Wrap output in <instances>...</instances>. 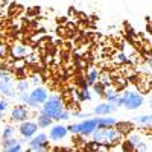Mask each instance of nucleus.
Listing matches in <instances>:
<instances>
[{
	"label": "nucleus",
	"mask_w": 152,
	"mask_h": 152,
	"mask_svg": "<svg viewBox=\"0 0 152 152\" xmlns=\"http://www.w3.org/2000/svg\"><path fill=\"white\" fill-rule=\"evenodd\" d=\"M29 114H31V111H29V108L24 107V104L15 105V107H12V110H11V119L14 122H17V123H21V122L29 119Z\"/></svg>",
	"instance_id": "1a4fd4ad"
},
{
	"label": "nucleus",
	"mask_w": 152,
	"mask_h": 152,
	"mask_svg": "<svg viewBox=\"0 0 152 152\" xmlns=\"http://www.w3.org/2000/svg\"><path fill=\"white\" fill-rule=\"evenodd\" d=\"M116 61L117 62H128V56H126L123 52H120V53L116 55Z\"/></svg>",
	"instance_id": "cd10ccee"
},
{
	"label": "nucleus",
	"mask_w": 152,
	"mask_h": 152,
	"mask_svg": "<svg viewBox=\"0 0 152 152\" xmlns=\"http://www.w3.org/2000/svg\"><path fill=\"white\" fill-rule=\"evenodd\" d=\"M134 122L138 123V125H152V114H140V116L134 117Z\"/></svg>",
	"instance_id": "a211bd4d"
},
{
	"label": "nucleus",
	"mask_w": 152,
	"mask_h": 152,
	"mask_svg": "<svg viewBox=\"0 0 152 152\" xmlns=\"http://www.w3.org/2000/svg\"><path fill=\"white\" fill-rule=\"evenodd\" d=\"M96 128H97V116L91 117V119L88 117L87 120H82L79 123H72L67 126L69 132H72L75 135H84V137L91 135Z\"/></svg>",
	"instance_id": "7ed1b4c3"
},
{
	"label": "nucleus",
	"mask_w": 152,
	"mask_h": 152,
	"mask_svg": "<svg viewBox=\"0 0 152 152\" xmlns=\"http://www.w3.org/2000/svg\"><path fill=\"white\" fill-rule=\"evenodd\" d=\"M0 43H2V35H0Z\"/></svg>",
	"instance_id": "72a5a7b5"
},
{
	"label": "nucleus",
	"mask_w": 152,
	"mask_h": 152,
	"mask_svg": "<svg viewBox=\"0 0 152 152\" xmlns=\"http://www.w3.org/2000/svg\"><path fill=\"white\" fill-rule=\"evenodd\" d=\"M18 132L23 138L29 140L31 137H34L37 132H38V123L37 122H32V120H24L18 125Z\"/></svg>",
	"instance_id": "6e6552de"
},
{
	"label": "nucleus",
	"mask_w": 152,
	"mask_h": 152,
	"mask_svg": "<svg viewBox=\"0 0 152 152\" xmlns=\"http://www.w3.org/2000/svg\"><path fill=\"white\" fill-rule=\"evenodd\" d=\"M128 140H129V142H131V143H132L134 146H137V143L140 142V137H138L137 134H131V135H129V138H128Z\"/></svg>",
	"instance_id": "c85d7f7f"
},
{
	"label": "nucleus",
	"mask_w": 152,
	"mask_h": 152,
	"mask_svg": "<svg viewBox=\"0 0 152 152\" xmlns=\"http://www.w3.org/2000/svg\"><path fill=\"white\" fill-rule=\"evenodd\" d=\"M93 90H94L96 94H102V96H104L105 85H104V84H100V82H94V84H93Z\"/></svg>",
	"instance_id": "b1692460"
},
{
	"label": "nucleus",
	"mask_w": 152,
	"mask_h": 152,
	"mask_svg": "<svg viewBox=\"0 0 152 152\" xmlns=\"http://www.w3.org/2000/svg\"><path fill=\"white\" fill-rule=\"evenodd\" d=\"M117 120L113 116H97V126H116Z\"/></svg>",
	"instance_id": "2eb2a0df"
},
{
	"label": "nucleus",
	"mask_w": 152,
	"mask_h": 152,
	"mask_svg": "<svg viewBox=\"0 0 152 152\" xmlns=\"http://www.w3.org/2000/svg\"><path fill=\"white\" fill-rule=\"evenodd\" d=\"M148 149H149V148H148V145H146L145 142H142V140L138 142V143H137V146H135V151H148Z\"/></svg>",
	"instance_id": "c756f323"
},
{
	"label": "nucleus",
	"mask_w": 152,
	"mask_h": 152,
	"mask_svg": "<svg viewBox=\"0 0 152 152\" xmlns=\"http://www.w3.org/2000/svg\"><path fill=\"white\" fill-rule=\"evenodd\" d=\"M11 137H15V128L12 125H6L2 131V140L3 138H11Z\"/></svg>",
	"instance_id": "aec40b11"
},
{
	"label": "nucleus",
	"mask_w": 152,
	"mask_h": 152,
	"mask_svg": "<svg viewBox=\"0 0 152 152\" xmlns=\"http://www.w3.org/2000/svg\"><path fill=\"white\" fill-rule=\"evenodd\" d=\"M9 110V102H8V100L6 99H2V100H0V111H8Z\"/></svg>",
	"instance_id": "bb28decb"
},
{
	"label": "nucleus",
	"mask_w": 152,
	"mask_h": 152,
	"mask_svg": "<svg viewBox=\"0 0 152 152\" xmlns=\"http://www.w3.org/2000/svg\"><path fill=\"white\" fill-rule=\"evenodd\" d=\"M0 93L5 94V96H9V97H15L14 79H12V76L5 70H0Z\"/></svg>",
	"instance_id": "0eeeda50"
},
{
	"label": "nucleus",
	"mask_w": 152,
	"mask_h": 152,
	"mask_svg": "<svg viewBox=\"0 0 152 152\" xmlns=\"http://www.w3.org/2000/svg\"><path fill=\"white\" fill-rule=\"evenodd\" d=\"M40 79H41V78H40V76H38V75H35V76H34V78H32V84H35V85H38V84H40Z\"/></svg>",
	"instance_id": "2f4dec72"
},
{
	"label": "nucleus",
	"mask_w": 152,
	"mask_h": 152,
	"mask_svg": "<svg viewBox=\"0 0 152 152\" xmlns=\"http://www.w3.org/2000/svg\"><path fill=\"white\" fill-rule=\"evenodd\" d=\"M122 149H123V151H135V146H134L129 140H126V142H123Z\"/></svg>",
	"instance_id": "393cba45"
},
{
	"label": "nucleus",
	"mask_w": 152,
	"mask_h": 152,
	"mask_svg": "<svg viewBox=\"0 0 152 152\" xmlns=\"http://www.w3.org/2000/svg\"><path fill=\"white\" fill-rule=\"evenodd\" d=\"M2 149H5L8 152H20V151H23V143L20 140H17L15 137L3 138L2 140Z\"/></svg>",
	"instance_id": "ddd939ff"
},
{
	"label": "nucleus",
	"mask_w": 152,
	"mask_h": 152,
	"mask_svg": "<svg viewBox=\"0 0 152 152\" xmlns=\"http://www.w3.org/2000/svg\"><path fill=\"white\" fill-rule=\"evenodd\" d=\"M72 117V114H70V111H67V110H64L61 114H59V117H58V120H69Z\"/></svg>",
	"instance_id": "a878e982"
},
{
	"label": "nucleus",
	"mask_w": 152,
	"mask_h": 152,
	"mask_svg": "<svg viewBox=\"0 0 152 152\" xmlns=\"http://www.w3.org/2000/svg\"><path fill=\"white\" fill-rule=\"evenodd\" d=\"M64 111V102H62V99L56 94H52V96H49L47 100L41 105V111L43 114H46V116L49 117H52L53 120H58L59 117V114Z\"/></svg>",
	"instance_id": "f03ea898"
},
{
	"label": "nucleus",
	"mask_w": 152,
	"mask_h": 152,
	"mask_svg": "<svg viewBox=\"0 0 152 152\" xmlns=\"http://www.w3.org/2000/svg\"><path fill=\"white\" fill-rule=\"evenodd\" d=\"M97 79H99V72H97L96 69H90V70H88V73H87V78H85V81H87L88 87L93 85L94 82H97Z\"/></svg>",
	"instance_id": "6ab92c4d"
},
{
	"label": "nucleus",
	"mask_w": 152,
	"mask_h": 152,
	"mask_svg": "<svg viewBox=\"0 0 152 152\" xmlns=\"http://www.w3.org/2000/svg\"><path fill=\"white\" fill-rule=\"evenodd\" d=\"M120 99H122V107H125L129 111L142 108L143 104H145L143 94L138 93V91H123L120 94Z\"/></svg>",
	"instance_id": "20e7f679"
},
{
	"label": "nucleus",
	"mask_w": 152,
	"mask_h": 152,
	"mask_svg": "<svg viewBox=\"0 0 152 152\" xmlns=\"http://www.w3.org/2000/svg\"><path fill=\"white\" fill-rule=\"evenodd\" d=\"M37 58H38V55H37V53H31V55L26 58V61H28V62H35V61H37Z\"/></svg>",
	"instance_id": "7c9ffc66"
},
{
	"label": "nucleus",
	"mask_w": 152,
	"mask_h": 152,
	"mask_svg": "<svg viewBox=\"0 0 152 152\" xmlns=\"http://www.w3.org/2000/svg\"><path fill=\"white\" fill-rule=\"evenodd\" d=\"M93 140L99 145H104L107 148H113L114 145H119L122 142L123 135L116 129V126H97L91 134Z\"/></svg>",
	"instance_id": "f257e3e1"
},
{
	"label": "nucleus",
	"mask_w": 152,
	"mask_h": 152,
	"mask_svg": "<svg viewBox=\"0 0 152 152\" xmlns=\"http://www.w3.org/2000/svg\"><path fill=\"white\" fill-rule=\"evenodd\" d=\"M116 129L122 134V135H128L131 134V131L134 129V126L131 122H117L116 123Z\"/></svg>",
	"instance_id": "4468645a"
},
{
	"label": "nucleus",
	"mask_w": 152,
	"mask_h": 152,
	"mask_svg": "<svg viewBox=\"0 0 152 152\" xmlns=\"http://www.w3.org/2000/svg\"><path fill=\"white\" fill-rule=\"evenodd\" d=\"M49 97V93L44 87H40L37 85L34 90L29 93V105L31 108H40Z\"/></svg>",
	"instance_id": "423d86ee"
},
{
	"label": "nucleus",
	"mask_w": 152,
	"mask_h": 152,
	"mask_svg": "<svg viewBox=\"0 0 152 152\" xmlns=\"http://www.w3.org/2000/svg\"><path fill=\"white\" fill-rule=\"evenodd\" d=\"M149 107H151V110H152V99L149 100Z\"/></svg>",
	"instance_id": "473e14b6"
},
{
	"label": "nucleus",
	"mask_w": 152,
	"mask_h": 152,
	"mask_svg": "<svg viewBox=\"0 0 152 152\" xmlns=\"http://www.w3.org/2000/svg\"><path fill=\"white\" fill-rule=\"evenodd\" d=\"M97 81H100V84H104L105 87L111 85V79H110V75L108 73H99V79Z\"/></svg>",
	"instance_id": "5701e85b"
},
{
	"label": "nucleus",
	"mask_w": 152,
	"mask_h": 152,
	"mask_svg": "<svg viewBox=\"0 0 152 152\" xmlns=\"http://www.w3.org/2000/svg\"><path fill=\"white\" fill-rule=\"evenodd\" d=\"M15 90H17V93H28V91H29V81H28V79L18 81Z\"/></svg>",
	"instance_id": "412c9836"
},
{
	"label": "nucleus",
	"mask_w": 152,
	"mask_h": 152,
	"mask_svg": "<svg viewBox=\"0 0 152 152\" xmlns=\"http://www.w3.org/2000/svg\"><path fill=\"white\" fill-rule=\"evenodd\" d=\"M37 119H38L37 120L38 128H49V126H52V122H53L52 117L46 116V114H43V113H40V116H38Z\"/></svg>",
	"instance_id": "f3484780"
},
{
	"label": "nucleus",
	"mask_w": 152,
	"mask_h": 152,
	"mask_svg": "<svg viewBox=\"0 0 152 152\" xmlns=\"http://www.w3.org/2000/svg\"><path fill=\"white\" fill-rule=\"evenodd\" d=\"M28 146H29V151H34V152H44L49 149V135L44 134V132H40V134H35L34 137H31L28 140Z\"/></svg>",
	"instance_id": "39448f33"
},
{
	"label": "nucleus",
	"mask_w": 152,
	"mask_h": 152,
	"mask_svg": "<svg viewBox=\"0 0 152 152\" xmlns=\"http://www.w3.org/2000/svg\"><path fill=\"white\" fill-rule=\"evenodd\" d=\"M119 107L116 104L113 102H102L93 108V114H96V116H108V114H111L113 111H117Z\"/></svg>",
	"instance_id": "9b49d317"
},
{
	"label": "nucleus",
	"mask_w": 152,
	"mask_h": 152,
	"mask_svg": "<svg viewBox=\"0 0 152 152\" xmlns=\"http://www.w3.org/2000/svg\"><path fill=\"white\" fill-rule=\"evenodd\" d=\"M69 135V129H67V126L64 125H53L52 128H50V132H49V138L50 140H53V142H61V140H64V138Z\"/></svg>",
	"instance_id": "9d476101"
},
{
	"label": "nucleus",
	"mask_w": 152,
	"mask_h": 152,
	"mask_svg": "<svg viewBox=\"0 0 152 152\" xmlns=\"http://www.w3.org/2000/svg\"><path fill=\"white\" fill-rule=\"evenodd\" d=\"M11 53V46H8L6 43H0V58H6Z\"/></svg>",
	"instance_id": "4be33fe9"
},
{
	"label": "nucleus",
	"mask_w": 152,
	"mask_h": 152,
	"mask_svg": "<svg viewBox=\"0 0 152 152\" xmlns=\"http://www.w3.org/2000/svg\"><path fill=\"white\" fill-rule=\"evenodd\" d=\"M9 55L12 58H15V59H23L24 56L29 55V49H28V46H24L23 43L15 41L14 44L11 46V53Z\"/></svg>",
	"instance_id": "f8f14e48"
},
{
	"label": "nucleus",
	"mask_w": 152,
	"mask_h": 152,
	"mask_svg": "<svg viewBox=\"0 0 152 152\" xmlns=\"http://www.w3.org/2000/svg\"><path fill=\"white\" fill-rule=\"evenodd\" d=\"M76 97H78L79 102H85V100L90 102L91 100V93H90V90H88V85L82 87L79 91H76Z\"/></svg>",
	"instance_id": "dca6fc26"
}]
</instances>
